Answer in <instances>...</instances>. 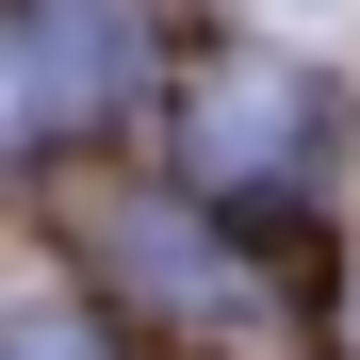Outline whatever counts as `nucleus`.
Masks as SVG:
<instances>
[{"instance_id":"f257e3e1","label":"nucleus","mask_w":360,"mask_h":360,"mask_svg":"<svg viewBox=\"0 0 360 360\" xmlns=\"http://www.w3.org/2000/svg\"><path fill=\"white\" fill-rule=\"evenodd\" d=\"M180 164L229 180V197H311L344 164V98L295 66V49H213L180 82Z\"/></svg>"},{"instance_id":"f03ea898","label":"nucleus","mask_w":360,"mask_h":360,"mask_svg":"<svg viewBox=\"0 0 360 360\" xmlns=\"http://www.w3.org/2000/svg\"><path fill=\"white\" fill-rule=\"evenodd\" d=\"M131 66H148L131 0H0V148H49L82 115H115Z\"/></svg>"},{"instance_id":"7ed1b4c3","label":"nucleus","mask_w":360,"mask_h":360,"mask_svg":"<svg viewBox=\"0 0 360 360\" xmlns=\"http://www.w3.org/2000/svg\"><path fill=\"white\" fill-rule=\"evenodd\" d=\"M131 278L180 295L197 328H246V311H262V295H246V278H213V246H197V229H164V213H131Z\"/></svg>"},{"instance_id":"20e7f679","label":"nucleus","mask_w":360,"mask_h":360,"mask_svg":"<svg viewBox=\"0 0 360 360\" xmlns=\"http://www.w3.org/2000/svg\"><path fill=\"white\" fill-rule=\"evenodd\" d=\"M0 360H98V328L66 295H17V311H0Z\"/></svg>"},{"instance_id":"39448f33","label":"nucleus","mask_w":360,"mask_h":360,"mask_svg":"<svg viewBox=\"0 0 360 360\" xmlns=\"http://www.w3.org/2000/svg\"><path fill=\"white\" fill-rule=\"evenodd\" d=\"M262 17H328V0H262Z\"/></svg>"}]
</instances>
